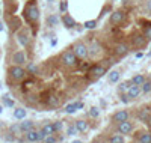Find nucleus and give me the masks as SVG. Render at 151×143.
I'll list each match as a JSON object with an SVG mask.
<instances>
[{
  "label": "nucleus",
  "instance_id": "1",
  "mask_svg": "<svg viewBox=\"0 0 151 143\" xmlns=\"http://www.w3.org/2000/svg\"><path fill=\"white\" fill-rule=\"evenodd\" d=\"M61 62H62V65L67 66V68H74V66H77L79 59H77V56L74 54L73 50H67L61 54Z\"/></svg>",
  "mask_w": 151,
  "mask_h": 143
},
{
  "label": "nucleus",
  "instance_id": "2",
  "mask_svg": "<svg viewBox=\"0 0 151 143\" xmlns=\"http://www.w3.org/2000/svg\"><path fill=\"white\" fill-rule=\"evenodd\" d=\"M9 77L15 81H21L26 77V71L21 68V65H14L9 68Z\"/></svg>",
  "mask_w": 151,
  "mask_h": 143
},
{
  "label": "nucleus",
  "instance_id": "3",
  "mask_svg": "<svg viewBox=\"0 0 151 143\" xmlns=\"http://www.w3.org/2000/svg\"><path fill=\"white\" fill-rule=\"evenodd\" d=\"M71 50L74 51V54L77 56V59H86V57H88V47H86L83 42H76Z\"/></svg>",
  "mask_w": 151,
  "mask_h": 143
},
{
  "label": "nucleus",
  "instance_id": "4",
  "mask_svg": "<svg viewBox=\"0 0 151 143\" xmlns=\"http://www.w3.org/2000/svg\"><path fill=\"white\" fill-rule=\"evenodd\" d=\"M26 15H27L29 21H32V23H36V21L39 20V11H38L35 3H30L29 6L26 8Z\"/></svg>",
  "mask_w": 151,
  "mask_h": 143
},
{
  "label": "nucleus",
  "instance_id": "5",
  "mask_svg": "<svg viewBox=\"0 0 151 143\" xmlns=\"http://www.w3.org/2000/svg\"><path fill=\"white\" fill-rule=\"evenodd\" d=\"M104 72H106V68H104V66H101V65H94V66L89 70V77L92 78V80H97V78H100Z\"/></svg>",
  "mask_w": 151,
  "mask_h": 143
},
{
  "label": "nucleus",
  "instance_id": "6",
  "mask_svg": "<svg viewBox=\"0 0 151 143\" xmlns=\"http://www.w3.org/2000/svg\"><path fill=\"white\" fill-rule=\"evenodd\" d=\"M17 41H18V44L20 45H23V47H27L29 45V41H30V36H29V33H27V30H20V32H17Z\"/></svg>",
  "mask_w": 151,
  "mask_h": 143
},
{
  "label": "nucleus",
  "instance_id": "7",
  "mask_svg": "<svg viewBox=\"0 0 151 143\" xmlns=\"http://www.w3.org/2000/svg\"><path fill=\"white\" fill-rule=\"evenodd\" d=\"M12 63L14 65H23V63H26V54L24 51H15L12 54Z\"/></svg>",
  "mask_w": 151,
  "mask_h": 143
},
{
  "label": "nucleus",
  "instance_id": "8",
  "mask_svg": "<svg viewBox=\"0 0 151 143\" xmlns=\"http://www.w3.org/2000/svg\"><path fill=\"white\" fill-rule=\"evenodd\" d=\"M127 119H128V112H126V110H120V112H116L115 116H113V120L118 122V124H121Z\"/></svg>",
  "mask_w": 151,
  "mask_h": 143
},
{
  "label": "nucleus",
  "instance_id": "9",
  "mask_svg": "<svg viewBox=\"0 0 151 143\" xmlns=\"http://www.w3.org/2000/svg\"><path fill=\"white\" fill-rule=\"evenodd\" d=\"M139 93H141V86H138V84H132V86L127 89V97L128 98H136Z\"/></svg>",
  "mask_w": 151,
  "mask_h": 143
},
{
  "label": "nucleus",
  "instance_id": "10",
  "mask_svg": "<svg viewBox=\"0 0 151 143\" xmlns=\"http://www.w3.org/2000/svg\"><path fill=\"white\" fill-rule=\"evenodd\" d=\"M132 128H133V125H132V122H128V119L124 120V122H121L120 126H118L120 133H122V134H128L132 131Z\"/></svg>",
  "mask_w": 151,
  "mask_h": 143
},
{
  "label": "nucleus",
  "instance_id": "11",
  "mask_svg": "<svg viewBox=\"0 0 151 143\" xmlns=\"http://www.w3.org/2000/svg\"><path fill=\"white\" fill-rule=\"evenodd\" d=\"M122 20H124V14L121 12V11H116V12H113L110 15V23L112 24H120Z\"/></svg>",
  "mask_w": 151,
  "mask_h": 143
},
{
  "label": "nucleus",
  "instance_id": "12",
  "mask_svg": "<svg viewBox=\"0 0 151 143\" xmlns=\"http://www.w3.org/2000/svg\"><path fill=\"white\" fill-rule=\"evenodd\" d=\"M74 125H76V128H77V131H80V133H85V131H88V128H89V125L86 120H76Z\"/></svg>",
  "mask_w": 151,
  "mask_h": 143
},
{
  "label": "nucleus",
  "instance_id": "13",
  "mask_svg": "<svg viewBox=\"0 0 151 143\" xmlns=\"http://www.w3.org/2000/svg\"><path fill=\"white\" fill-rule=\"evenodd\" d=\"M26 140L27 142H38L39 140V137H38V131H35V130L26 131Z\"/></svg>",
  "mask_w": 151,
  "mask_h": 143
},
{
  "label": "nucleus",
  "instance_id": "14",
  "mask_svg": "<svg viewBox=\"0 0 151 143\" xmlns=\"http://www.w3.org/2000/svg\"><path fill=\"white\" fill-rule=\"evenodd\" d=\"M62 21H63V24H65V27H68V29H73L76 26V21H74V18L71 17V15H63Z\"/></svg>",
  "mask_w": 151,
  "mask_h": 143
},
{
  "label": "nucleus",
  "instance_id": "15",
  "mask_svg": "<svg viewBox=\"0 0 151 143\" xmlns=\"http://www.w3.org/2000/svg\"><path fill=\"white\" fill-rule=\"evenodd\" d=\"M20 126H21V130H23V133H26V131H30V130H33L35 124L32 122V120L26 119V120H23V122L20 124Z\"/></svg>",
  "mask_w": 151,
  "mask_h": 143
},
{
  "label": "nucleus",
  "instance_id": "16",
  "mask_svg": "<svg viewBox=\"0 0 151 143\" xmlns=\"http://www.w3.org/2000/svg\"><path fill=\"white\" fill-rule=\"evenodd\" d=\"M45 103H47L48 107H57L59 105V98L55 97V95H50V97L45 99Z\"/></svg>",
  "mask_w": 151,
  "mask_h": 143
},
{
  "label": "nucleus",
  "instance_id": "17",
  "mask_svg": "<svg viewBox=\"0 0 151 143\" xmlns=\"http://www.w3.org/2000/svg\"><path fill=\"white\" fill-rule=\"evenodd\" d=\"M128 51V47L126 44H118L115 47V53H116V56H122V54H126V53Z\"/></svg>",
  "mask_w": 151,
  "mask_h": 143
},
{
  "label": "nucleus",
  "instance_id": "18",
  "mask_svg": "<svg viewBox=\"0 0 151 143\" xmlns=\"http://www.w3.org/2000/svg\"><path fill=\"white\" fill-rule=\"evenodd\" d=\"M9 133H11V134H14V136H20L21 133H23V130H21L20 124H14V125H11V126H9Z\"/></svg>",
  "mask_w": 151,
  "mask_h": 143
},
{
  "label": "nucleus",
  "instance_id": "19",
  "mask_svg": "<svg viewBox=\"0 0 151 143\" xmlns=\"http://www.w3.org/2000/svg\"><path fill=\"white\" fill-rule=\"evenodd\" d=\"M41 131H42V134H44L45 137H47V136H51L53 133H55V130H53V125H51V124H45V125L41 128Z\"/></svg>",
  "mask_w": 151,
  "mask_h": 143
},
{
  "label": "nucleus",
  "instance_id": "20",
  "mask_svg": "<svg viewBox=\"0 0 151 143\" xmlns=\"http://www.w3.org/2000/svg\"><path fill=\"white\" fill-rule=\"evenodd\" d=\"M83 107V104L82 103H76V104H69V105H67V107H65V112L67 113H74L76 112V110H77V109H82Z\"/></svg>",
  "mask_w": 151,
  "mask_h": 143
},
{
  "label": "nucleus",
  "instance_id": "21",
  "mask_svg": "<svg viewBox=\"0 0 151 143\" xmlns=\"http://www.w3.org/2000/svg\"><path fill=\"white\" fill-rule=\"evenodd\" d=\"M14 118L15 119H24L26 118V110L24 109H15L14 110Z\"/></svg>",
  "mask_w": 151,
  "mask_h": 143
},
{
  "label": "nucleus",
  "instance_id": "22",
  "mask_svg": "<svg viewBox=\"0 0 151 143\" xmlns=\"http://www.w3.org/2000/svg\"><path fill=\"white\" fill-rule=\"evenodd\" d=\"M144 81H145V77L142 75V74H138V75H134L133 80H132V83H133V84H138V86H142Z\"/></svg>",
  "mask_w": 151,
  "mask_h": 143
},
{
  "label": "nucleus",
  "instance_id": "23",
  "mask_svg": "<svg viewBox=\"0 0 151 143\" xmlns=\"http://www.w3.org/2000/svg\"><path fill=\"white\" fill-rule=\"evenodd\" d=\"M109 143H124V137L121 134H113L109 139Z\"/></svg>",
  "mask_w": 151,
  "mask_h": 143
},
{
  "label": "nucleus",
  "instance_id": "24",
  "mask_svg": "<svg viewBox=\"0 0 151 143\" xmlns=\"http://www.w3.org/2000/svg\"><path fill=\"white\" fill-rule=\"evenodd\" d=\"M57 23H59V18L56 17V15H50V17L47 18V24L50 26V27H55Z\"/></svg>",
  "mask_w": 151,
  "mask_h": 143
},
{
  "label": "nucleus",
  "instance_id": "25",
  "mask_svg": "<svg viewBox=\"0 0 151 143\" xmlns=\"http://www.w3.org/2000/svg\"><path fill=\"white\" fill-rule=\"evenodd\" d=\"M118 80H120V72H118V71H112L109 74V81L110 83H116Z\"/></svg>",
  "mask_w": 151,
  "mask_h": 143
},
{
  "label": "nucleus",
  "instance_id": "26",
  "mask_svg": "<svg viewBox=\"0 0 151 143\" xmlns=\"http://www.w3.org/2000/svg\"><path fill=\"white\" fill-rule=\"evenodd\" d=\"M141 91L144 92V93H148V92H151V81L148 80H145L144 83H142V87H141Z\"/></svg>",
  "mask_w": 151,
  "mask_h": 143
},
{
  "label": "nucleus",
  "instance_id": "27",
  "mask_svg": "<svg viewBox=\"0 0 151 143\" xmlns=\"http://www.w3.org/2000/svg\"><path fill=\"white\" fill-rule=\"evenodd\" d=\"M139 142L141 143H151V134L150 133H144L141 137H139Z\"/></svg>",
  "mask_w": 151,
  "mask_h": 143
},
{
  "label": "nucleus",
  "instance_id": "28",
  "mask_svg": "<svg viewBox=\"0 0 151 143\" xmlns=\"http://www.w3.org/2000/svg\"><path fill=\"white\" fill-rule=\"evenodd\" d=\"M53 130H55V133H57V131H61L63 128V124L61 122V120H56V122H53Z\"/></svg>",
  "mask_w": 151,
  "mask_h": 143
},
{
  "label": "nucleus",
  "instance_id": "29",
  "mask_svg": "<svg viewBox=\"0 0 151 143\" xmlns=\"http://www.w3.org/2000/svg\"><path fill=\"white\" fill-rule=\"evenodd\" d=\"M144 42H145V36H136V38L133 39L134 45H144Z\"/></svg>",
  "mask_w": 151,
  "mask_h": 143
},
{
  "label": "nucleus",
  "instance_id": "30",
  "mask_svg": "<svg viewBox=\"0 0 151 143\" xmlns=\"http://www.w3.org/2000/svg\"><path fill=\"white\" fill-rule=\"evenodd\" d=\"M67 134L68 136H76L77 134V128H76V125H69L67 128Z\"/></svg>",
  "mask_w": 151,
  "mask_h": 143
},
{
  "label": "nucleus",
  "instance_id": "31",
  "mask_svg": "<svg viewBox=\"0 0 151 143\" xmlns=\"http://www.w3.org/2000/svg\"><path fill=\"white\" fill-rule=\"evenodd\" d=\"M148 115H150V110H147V109H144V110H142V112H141V113H139V118H141L142 120H145V119H147V118H148Z\"/></svg>",
  "mask_w": 151,
  "mask_h": 143
},
{
  "label": "nucleus",
  "instance_id": "32",
  "mask_svg": "<svg viewBox=\"0 0 151 143\" xmlns=\"http://www.w3.org/2000/svg\"><path fill=\"white\" fill-rule=\"evenodd\" d=\"M132 84H133L132 81H128V83H122V84H121V86H120V91H121V92H126V91H127V89H128V87H130V86H132Z\"/></svg>",
  "mask_w": 151,
  "mask_h": 143
},
{
  "label": "nucleus",
  "instance_id": "33",
  "mask_svg": "<svg viewBox=\"0 0 151 143\" xmlns=\"http://www.w3.org/2000/svg\"><path fill=\"white\" fill-rule=\"evenodd\" d=\"M27 71H29V72H33V74H36L38 68H36V65H35V63H29V65H27Z\"/></svg>",
  "mask_w": 151,
  "mask_h": 143
},
{
  "label": "nucleus",
  "instance_id": "34",
  "mask_svg": "<svg viewBox=\"0 0 151 143\" xmlns=\"http://www.w3.org/2000/svg\"><path fill=\"white\" fill-rule=\"evenodd\" d=\"M3 103H5V105H8V107H12V105H14V101H12V99H9V97H5Z\"/></svg>",
  "mask_w": 151,
  "mask_h": 143
},
{
  "label": "nucleus",
  "instance_id": "35",
  "mask_svg": "<svg viewBox=\"0 0 151 143\" xmlns=\"http://www.w3.org/2000/svg\"><path fill=\"white\" fill-rule=\"evenodd\" d=\"M95 26H97L95 21H86V23H85V27H86V29H94Z\"/></svg>",
  "mask_w": 151,
  "mask_h": 143
},
{
  "label": "nucleus",
  "instance_id": "36",
  "mask_svg": "<svg viewBox=\"0 0 151 143\" xmlns=\"http://www.w3.org/2000/svg\"><path fill=\"white\" fill-rule=\"evenodd\" d=\"M89 115L92 116V118H97V116L100 115V112H98V109H97V107H92V109H91V112H89Z\"/></svg>",
  "mask_w": 151,
  "mask_h": 143
},
{
  "label": "nucleus",
  "instance_id": "37",
  "mask_svg": "<svg viewBox=\"0 0 151 143\" xmlns=\"http://www.w3.org/2000/svg\"><path fill=\"white\" fill-rule=\"evenodd\" d=\"M44 143H56V139L53 136H47L44 139Z\"/></svg>",
  "mask_w": 151,
  "mask_h": 143
},
{
  "label": "nucleus",
  "instance_id": "38",
  "mask_svg": "<svg viewBox=\"0 0 151 143\" xmlns=\"http://www.w3.org/2000/svg\"><path fill=\"white\" fill-rule=\"evenodd\" d=\"M144 36H145V39H151V27H148L147 30H145Z\"/></svg>",
  "mask_w": 151,
  "mask_h": 143
},
{
  "label": "nucleus",
  "instance_id": "39",
  "mask_svg": "<svg viewBox=\"0 0 151 143\" xmlns=\"http://www.w3.org/2000/svg\"><path fill=\"white\" fill-rule=\"evenodd\" d=\"M65 9H67V2H62V3H61V11L63 12Z\"/></svg>",
  "mask_w": 151,
  "mask_h": 143
},
{
  "label": "nucleus",
  "instance_id": "40",
  "mask_svg": "<svg viewBox=\"0 0 151 143\" xmlns=\"http://www.w3.org/2000/svg\"><path fill=\"white\" fill-rule=\"evenodd\" d=\"M91 143H103V140H101V139H95V140H92Z\"/></svg>",
  "mask_w": 151,
  "mask_h": 143
},
{
  "label": "nucleus",
  "instance_id": "41",
  "mask_svg": "<svg viewBox=\"0 0 151 143\" xmlns=\"http://www.w3.org/2000/svg\"><path fill=\"white\" fill-rule=\"evenodd\" d=\"M144 54H142V53H138V54H136V59H141V57H142Z\"/></svg>",
  "mask_w": 151,
  "mask_h": 143
},
{
  "label": "nucleus",
  "instance_id": "42",
  "mask_svg": "<svg viewBox=\"0 0 151 143\" xmlns=\"http://www.w3.org/2000/svg\"><path fill=\"white\" fill-rule=\"evenodd\" d=\"M2 30H3V24H2V23H0V32H2Z\"/></svg>",
  "mask_w": 151,
  "mask_h": 143
},
{
  "label": "nucleus",
  "instance_id": "43",
  "mask_svg": "<svg viewBox=\"0 0 151 143\" xmlns=\"http://www.w3.org/2000/svg\"><path fill=\"white\" fill-rule=\"evenodd\" d=\"M73 143H82V142H80V140H74Z\"/></svg>",
  "mask_w": 151,
  "mask_h": 143
},
{
  "label": "nucleus",
  "instance_id": "44",
  "mask_svg": "<svg viewBox=\"0 0 151 143\" xmlns=\"http://www.w3.org/2000/svg\"><path fill=\"white\" fill-rule=\"evenodd\" d=\"M3 112V107H2V105H0V113H2Z\"/></svg>",
  "mask_w": 151,
  "mask_h": 143
},
{
  "label": "nucleus",
  "instance_id": "45",
  "mask_svg": "<svg viewBox=\"0 0 151 143\" xmlns=\"http://www.w3.org/2000/svg\"><path fill=\"white\" fill-rule=\"evenodd\" d=\"M150 8H151V3H150Z\"/></svg>",
  "mask_w": 151,
  "mask_h": 143
},
{
  "label": "nucleus",
  "instance_id": "46",
  "mask_svg": "<svg viewBox=\"0 0 151 143\" xmlns=\"http://www.w3.org/2000/svg\"><path fill=\"white\" fill-rule=\"evenodd\" d=\"M48 2H51V0H48Z\"/></svg>",
  "mask_w": 151,
  "mask_h": 143
}]
</instances>
